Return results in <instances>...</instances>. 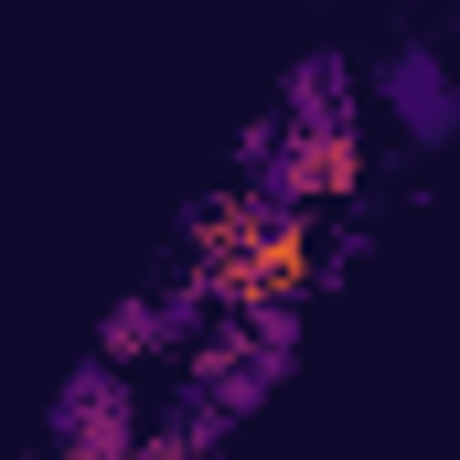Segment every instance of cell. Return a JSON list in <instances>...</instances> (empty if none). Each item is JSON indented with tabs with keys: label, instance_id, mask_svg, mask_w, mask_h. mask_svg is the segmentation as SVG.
Instances as JSON below:
<instances>
[{
	"label": "cell",
	"instance_id": "3957f363",
	"mask_svg": "<svg viewBox=\"0 0 460 460\" xmlns=\"http://www.w3.org/2000/svg\"><path fill=\"white\" fill-rule=\"evenodd\" d=\"M353 172H364V150H353V128H343V118H311V128L279 150V193H300V204L353 193Z\"/></svg>",
	"mask_w": 460,
	"mask_h": 460
},
{
	"label": "cell",
	"instance_id": "7a4b0ae2",
	"mask_svg": "<svg viewBox=\"0 0 460 460\" xmlns=\"http://www.w3.org/2000/svg\"><path fill=\"white\" fill-rule=\"evenodd\" d=\"M54 450L128 460V385H118V375H75V385H65V407H54Z\"/></svg>",
	"mask_w": 460,
	"mask_h": 460
},
{
	"label": "cell",
	"instance_id": "5b68a950",
	"mask_svg": "<svg viewBox=\"0 0 460 460\" xmlns=\"http://www.w3.org/2000/svg\"><path fill=\"white\" fill-rule=\"evenodd\" d=\"M172 322H182V300H128V311H118V322H108V353H118V364H128V353H150V343H161Z\"/></svg>",
	"mask_w": 460,
	"mask_h": 460
},
{
	"label": "cell",
	"instance_id": "8992f818",
	"mask_svg": "<svg viewBox=\"0 0 460 460\" xmlns=\"http://www.w3.org/2000/svg\"><path fill=\"white\" fill-rule=\"evenodd\" d=\"M128 460H204V429H182V439H150V450H128Z\"/></svg>",
	"mask_w": 460,
	"mask_h": 460
},
{
	"label": "cell",
	"instance_id": "52a82bcc",
	"mask_svg": "<svg viewBox=\"0 0 460 460\" xmlns=\"http://www.w3.org/2000/svg\"><path fill=\"white\" fill-rule=\"evenodd\" d=\"M43 460H75V450H43Z\"/></svg>",
	"mask_w": 460,
	"mask_h": 460
},
{
	"label": "cell",
	"instance_id": "6da1fadb",
	"mask_svg": "<svg viewBox=\"0 0 460 460\" xmlns=\"http://www.w3.org/2000/svg\"><path fill=\"white\" fill-rule=\"evenodd\" d=\"M311 279H322V235L300 226V215H268V226L246 235V257H226L204 289H226L235 311H289Z\"/></svg>",
	"mask_w": 460,
	"mask_h": 460
},
{
	"label": "cell",
	"instance_id": "277c9868",
	"mask_svg": "<svg viewBox=\"0 0 460 460\" xmlns=\"http://www.w3.org/2000/svg\"><path fill=\"white\" fill-rule=\"evenodd\" d=\"M396 97H407L418 128H439V118H450V75H439L429 54H396Z\"/></svg>",
	"mask_w": 460,
	"mask_h": 460
}]
</instances>
